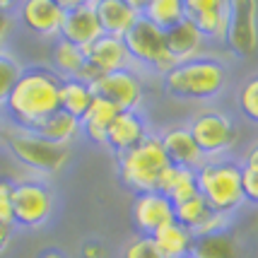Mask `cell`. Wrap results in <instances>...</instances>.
<instances>
[{
	"label": "cell",
	"mask_w": 258,
	"mask_h": 258,
	"mask_svg": "<svg viewBox=\"0 0 258 258\" xmlns=\"http://www.w3.org/2000/svg\"><path fill=\"white\" fill-rule=\"evenodd\" d=\"M60 82L63 80L46 66L22 68L3 106L15 128L32 131L46 116L56 113L60 109Z\"/></svg>",
	"instance_id": "obj_1"
},
{
	"label": "cell",
	"mask_w": 258,
	"mask_h": 258,
	"mask_svg": "<svg viewBox=\"0 0 258 258\" xmlns=\"http://www.w3.org/2000/svg\"><path fill=\"white\" fill-rule=\"evenodd\" d=\"M164 92L174 99L208 101L215 99L227 85V68L222 60L203 56L196 60L176 63L162 78Z\"/></svg>",
	"instance_id": "obj_2"
},
{
	"label": "cell",
	"mask_w": 258,
	"mask_h": 258,
	"mask_svg": "<svg viewBox=\"0 0 258 258\" xmlns=\"http://www.w3.org/2000/svg\"><path fill=\"white\" fill-rule=\"evenodd\" d=\"M196 186L215 213L229 215L244 205L241 164L229 157H210L196 169Z\"/></svg>",
	"instance_id": "obj_3"
},
{
	"label": "cell",
	"mask_w": 258,
	"mask_h": 258,
	"mask_svg": "<svg viewBox=\"0 0 258 258\" xmlns=\"http://www.w3.org/2000/svg\"><path fill=\"white\" fill-rule=\"evenodd\" d=\"M116 167H118V179L123 181V186L131 188L135 196L157 191L159 176L169 167L159 133H150L133 150H128L123 155H116Z\"/></svg>",
	"instance_id": "obj_4"
},
{
	"label": "cell",
	"mask_w": 258,
	"mask_h": 258,
	"mask_svg": "<svg viewBox=\"0 0 258 258\" xmlns=\"http://www.w3.org/2000/svg\"><path fill=\"white\" fill-rule=\"evenodd\" d=\"M5 143H8L12 157L20 164L34 169V171H41V174H56L70 159V150L66 145H53L32 131L15 128L12 133H8Z\"/></svg>",
	"instance_id": "obj_5"
},
{
	"label": "cell",
	"mask_w": 258,
	"mask_h": 258,
	"mask_svg": "<svg viewBox=\"0 0 258 258\" xmlns=\"http://www.w3.org/2000/svg\"><path fill=\"white\" fill-rule=\"evenodd\" d=\"M188 131L205 159L225 157L227 150H232L239 140V128H236L234 118L217 109H208V111L193 116Z\"/></svg>",
	"instance_id": "obj_6"
},
{
	"label": "cell",
	"mask_w": 258,
	"mask_h": 258,
	"mask_svg": "<svg viewBox=\"0 0 258 258\" xmlns=\"http://www.w3.org/2000/svg\"><path fill=\"white\" fill-rule=\"evenodd\" d=\"M123 44L133 60L152 68L162 78L176 66L174 56L169 53V48H167L164 32L157 29L155 24H150L147 20H143V17H140V20L133 24V29L123 36Z\"/></svg>",
	"instance_id": "obj_7"
},
{
	"label": "cell",
	"mask_w": 258,
	"mask_h": 258,
	"mask_svg": "<svg viewBox=\"0 0 258 258\" xmlns=\"http://www.w3.org/2000/svg\"><path fill=\"white\" fill-rule=\"evenodd\" d=\"M12 222L24 229H36L53 213V193L44 181L24 179L12 186Z\"/></svg>",
	"instance_id": "obj_8"
},
{
	"label": "cell",
	"mask_w": 258,
	"mask_h": 258,
	"mask_svg": "<svg viewBox=\"0 0 258 258\" xmlns=\"http://www.w3.org/2000/svg\"><path fill=\"white\" fill-rule=\"evenodd\" d=\"M92 94L111 101L118 111H138L145 99V85L133 68L106 73L90 85Z\"/></svg>",
	"instance_id": "obj_9"
},
{
	"label": "cell",
	"mask_w": 258,
	"mask_h": 258,
	"mask_svg": "<svg viewBox=\"0 0 258 258\" xmlns=\"http://www.w3.org/2000/svg\"><path fill=\"white\" fill-rule=\"evenodd\" d=\"M227 48L239 58L258 53V3L239 0L229 3V29L225 39Z\"/></svg>",
	"instance_id": "obj_10"
},
{
	"label": "cell",
	"mask_w": 258,
	"mask_h": 258,
	"mask_svg": "<svg viewBox=\"0 0 258 258\" xmlns=\"http://www.w3.org/2000/svg\"><path fill=\"white\" fill-rule=\"evenodd\" d=\"M66 17L60 27V36L68 44H75L80 48H87L101 36V24L94 10V0H60Z\"/></svg>",
	"instance_id": "obj_11"
},
{
	"label": "cell",
	"mask_w": 258,
	"mask_h": 258,
	"mask_svg": "<svg viewBox=\"0 0 258 258\" xmlns=\"http://www.w3.org/2000/svg\"><path fill=\"white\" fill-rule=\"evenodd\" d=\"M183 17L208 39V44H225L227 29H229V3L183 0Z\"/></svg>",
	"instance_id": "obj_12"
},
{
	"label": "cell",
	"mask_w": 258,
	"mask_h": 258,
	"mask_svg": "<svg viewBox=\"0 0 258 258\" xmlns=\"http://www.w3.org/2000/svg\"><path fill=\"white\" fill-rule=\"evenodd\" d=\"M20 22L41 39H58L66 10L60 0H27L17 5Z\"/></svg>",
	"instance_id": "obj_13"
},
{
	"label": "cell",
	"mask_w": 258,
	"mask_h": 258,
	"mask_svg": "<svg viewBox=\"0 0 258 258\" xmlns=\"http://www.w3.org/2000/svg\"><path fill=\"white\" fill-rule=\"evenodd\" d=\"M133 225L143 236H152L157 229L174 222V205L159 191L138 193L133 198Z\"/></svg>",
	"instance_id": "obj_14"
},
{
	"label": "cell",
	"mask_w": 258,
	"mask_h": 258,
	"mask_svg": "<svg viewBox=\"0 0 258 258\" xmlns=\"http://www.w3.org/2000/svg\"><path fill=\"white\" fill-rule=\"evenodd\" d=\"M82 51H85L87 66L94 68L99 75L133 68V58H131L128 48H125L123 39H118V36H106V34H101L94 44H90L87 48H82Z\"/></svg>",
	"instance_id": "obj_15"
},
{
	"label": "cell",
	"mask_w": 258,
	"mask_h": 258,
	"mask_svg": "<svg viewBox=\"0 0 258 258\" xmlns=\"http://www.w3.org/2000/svg\"><path fill=\"white\" fill-rule=\"evenodd\" d=\"M101 34L123 39L140 20V0H94Z\"/></svg>",
	"instance_id": "obj_16"
},
{
	"label": "cell",
	"mask_w": 258,
	"mask_h": 258,
	"mask_svg": "<svg viewBox=\"0 0 258 258\" xmlns=\"http://www.w3.org/2000/svg\"><path fill=\"white\" fill-rule=\"evenodd\" d=\"M159 140H162V147H164L169 164H174V167H183L196 171L205 162L203 152L198 150L191 131H188V125H171V128H167L164 133L159 135Z\"/></svg>",
	"instance_id": "obj_17"
},
{
	"label": "cell",
	"mask_w": 258,
	"mask_h": 258,
	"mask_svg": "<svg viewBox=\"0 0 258 258\" xmlns=\"http://www.w3.org/2000/svg\"><path fill=\"white\" fill-rule=\"evenodd\" d=\"M150 131H147L145 118L138 111H121L106 128V147H111L116 155H123L135 145H140L145 140Z\"/></svg>",
	"instance_id": "obj_18"
},
{
	"label": "cell",
	"mask_w": 258,
	"mask_h": 258,
	"mask_svg": "<svg viewBox=\"0 0 258 258\" xmlns=\"http://www.w3.org/2000/svg\"><path fill=\"white\" fill-rule=\"evenodd\" d=\"M167 39V48L169 53L174 56L176 63H186V60H196V58L208 56V39L203 36L188 20H181L179 24H174L171 29L164 32Z\"/></svg>",
	"instance_id": "obj_19"
},
{
	"label": "cell",
	"mask_w": 258,
	"mask_h": 258,
	"mask_svg": "<svg viewBox=\"0 0 258 258\" xmlns=\"http://www.w3.org/2000/svg\"><path fill=\"white\" fill-rule=\"evenodd\" d=\"M118 113L121 111L113 106L111 101L101 99V97H94L90 104V109H87V113L80 118V133L87 135L90 143L106 145V128L111 125V121Z\"/></svg>",
	"instance_id": "obj_20"
},
{
	"label": "cell",
	"mask_w": 258,
	"mask_h": 258,
	"mask_svg": "<svg viewBox=\"0 0 258 258\" xmlns=\"http://www.w3.org/2000/svg\"><path fill=\"white\" fill-rule=\"evenodd\" d=\"M157 191L171 201V205H179V203L188 201L198 193V186H196V171L183 167H174L169 164L162 176L157 181Z\"/></svg>",
	"instance_id": "obj_21"
},
{
	"label": "cell",
	"mask_w": 258,
	"mask_h": 258,
	"mask_svg": "<svg viewBox=\"0 0 258 258\" xmlns=\"http://www.w3.org/2000/svg\"><path fill=\"white\" fill-rule=\"evenodd\" d=\"M32 133H36L39 138H44V140L53 143V145L68 147L80 135V121L75 116H70V113L58 109L56 113L46 116L44 121H39V123L34 125Z\"/></svg>",
	"instance_id": "obj_22"
},
{
	"label": "cell",
	"mask_w": 258,
	"mask_h": 258,
	"mask_svg": "<svg viewBox=\"0 0 258 258\" xmlns=\"http://www.w3.org/2000/svg\"><path fill=\"white\" fill-rule=\"evenodd\" d=\"M152 239H155V244H157V248L162 251L164 258L191 256L193 241H196V236H193L186 227H181L179 222L164 225L162 229H157V232L152 234Z\"/></svg>",
	"instance_id": "obj_23"
},
{
	"label": "cell",
	"mask_w": 258,
	"mask_h": 258,
	"mask_svg": "<svg viewBox=\"0 0 258 258\" xmlns=\"http://www.w3.org/2000/svg\"><path fill=\"white\" fill-rule=\"evenodd\" d=\"M85 51L75 44H68L63 39L53 41L51 48V70L56 73L60 80H73L80 78V73L85 70Z\"/></svg>",
	"instance_id": "obj_24"
},
{
	"label": "cell",
	"mask_w": 258,
	"mask_h": 258,
	"mask_svg": "<svg viewBox=\"0 0 258 258\" xmlns=\"http://www.w3.org/2000/svg\"><path fill=\"white\" fill-rule=\"evenodd\" d=\"M191 258H241V246L232 232L196 236Z\"/></svg>",
	"instance_id": "obj_25"
},
{
	"label": "cell",
	"mask_w": 258,
	"mask_h": 258,
	"mask_svg": "<svg viewBox=\"0 0 258 258\" xmlns=\"http://www.w3.org/2000/svg\"><path fill=\"white\" fill-rule=\"evenodd\" d=\"M140 17L155 24L157 29L167 32L174 24H179L183 17V0H147L140 3Z\"/></svg>",
	"instance_id": "obj_26"
},
{
	"label": "cell",
	"mask_w": 258,
	"mask_h": 258,
	"mask_svg": "<svg viewBox=\"0 0 258 258\" xmlns=\"http://www.w3.org/2000/svg\"><path fill=\"white\" fill-rule=\"evenodd\" d=\"M92 99H94L92 87L85 80L73 78V80H63L60 82V111L75 116L78 121L87 113Z\"/></svg>",
	"instance_id": "obj_27"
},
{
	"label": "cell",
	"mask_w": 258,
	"mask_h": 258,
	"mask_svg": "<svg viewBox=\"0 0 258 258\" xmlns=\"http://www.w3.org/2000/svg\"><path fill=\"white\" fill-rule=\"evenodd\" d=\"M210 213H213V208L205 203V198H203L201 193H196L193 198L174 205V222H179L181 227H186L193 234V232L208 220Z\"/></svg>",
	"instance_id": "obj_28"
},
{
	"label": "cell",
	"mask_w": 258,
	"mask_h": 258,
	"mask_svg": "<svg viewBox=\"0 0 258 258\" xmlns=\"http://www.w3.org/2000/svg\"><path fill=\"white\" fill-rule=\"evenodd\" d=\"M20 73H22L20 60L3 48V51H0V109L5 106L8 94H10V90L15 87V82H17V78H20Z\"/></svg>",
	"instance_id": "obj_29"
},
{
	"label": "cell",
	"mask_w": 258,
	"mask_h": 258,
	"mask_svg": "<svg viewBox=\"0 0 258 258\" xmlns=\"http://www.w3.org/2000/svg\"><path fill=\"white\" fill-rule=\"evenodd\" d=\"M236 104H239V111L246 116L248 121L258 123V75L248 78L241 90L236 94Z\"/></svg>",
	"instance_id": "obj_30"
},
{
	"label": "cell",
	"mask_w": 258,
	"mask_h": 258,
	"mask_svg": "<svg viewBox=\"0 0 258 258\" xmlns=\"http://www.w3.org/2000/svg\"><path fill=\"white\" fill-rule=\"evenodd\" d=\"M123 258H164V256H162V251L157 248L152 236L138 234L133 241L125 246Z\"/></svg>",
	"instance_id": "obj_31"
},
{
	"label": "cell",
	"mask_w": 258,
	"mask_h": 258,
	"mask_svg": "<svg viewBox=\"0 0 258 258\" xmlns=\"http://www.w3.org/2000/svg\"><path fill=\"white\" fill-rule=\"evenodd\" d=\"M241 193H244V203H253L258 205V164H241Z\"/></svg>",
	"instance_id": "obj_32"
},
{
	"label": "cell",
	"mask_w": 258,
	"mask_h": 258,
	"mask_svg": "<svg viewBox=\"0 0 258 258\" xmlns=\"http://www.w3.org/2000/svg\"><path fill=\"white\" fill-rule=\"evenodd\" d=\"M220 232H229V215H222V213H210L208 220L203 222L193 236H208V234H220Z\"/></svg>",
	"instance_id": "obj_33"
},
{
	"label": "cell",
	"mask_w": 258,
	"mask_h": 258,
	"mask_svg": "<svg viewBox=\"0 0 258 258\" xmlns=\"http://www.w3.org/2000/svg\"><path fill=\"white\" fill-rule=\"evenodd\" d=\"M12 186H15L12 181L0 179V225L15 227V222H12V203H10Z\"/></svg>",
	"instance_id": "obj_34"
},
{
	"label": "cell",
	"mask_w": 258,
	"mask_h": 258,
	"mask_svg": "<svg viewBox=\"0 0 258 258\" xmlns=\"http://www.w3.org/2000/svg\"><path fill=\"white\" fill-rule=\"evenodd\" d=\"M12 3H0V51H3V44H5V39L10 36L12 32Z\"/></svg>",
	"instance_id": "obj_35"
},
{
	"label": "cell",
	"mask_w": 258,
	"mask_h": 258,
	"mask_svg": "<svg viewBox=\"0 0 258 258\" xmlns=\"http://www.w3.org/2000/svg\"><path fill=\"white\" fill-rule=\"evenodd\" d=\"M82 258H104V246L99 241H87L82 246Z\"/></svg>",
	"instance_id": "obj_36"
},
{
	"label": "cell",
	"mask_w": 258,
	"mask_h": 258,
	"mask_svg": "<svg viewBox=\"0 0 258 258\" xmlns=\"http://www.w3.org/2000/svg\"><path fill=\"white\" fill-rule=\"evenodd\" d=\"M12 239V227L10 225H0V251L10 244Z\"/></svg>",
	"instance_id": "obj_37"
},
{
	"label": "cell",
	"mask_w": 258,
	"mask_h": 258,
	"mask_svg": "<svg viewBox=\"0 0 258 258\" xmlns=\"http://www.w3.org/2000/svg\"><path fill=\"white\" fill-rule=\"evenodd\" d=\"M39 258H68V256L63 251H58V248H46V251H41Z\"/></svg>",
	"instance_id": "obj_38"
},
{
	"label": "cell",
	"mask_w": 258,
	"mask_h": 258,
	"mask_svg": "<svg viewBox=\"0 0 258 258\" xmlns=\"http://www.w3.org/2000/svg\"><path fill=\"white\" fill-rule=\"evenodd\" d=\"M246 162L248 164H258V145L251 147V152L246 155Z\"/></svg>",
	"instance_id": "obj_39"
},
{
	"label": "cell",
	"mask_w": 258,
	"mask_h": 258,
	"mask_svg": "<svg viewBox=\"0 0 258 258\" xmlns=\"http://www.w3.org/2000/svg\"><path fill=\"white\" fill-rule=\"evenodd\" d=\"M0 140H3V128H0Z\"/></svg>",
	"instance_id": "obj_40"
},
{
	"label": "cell",
	"mask_w": 258,
	"mask_h": 258,
	"mask_svg": "<svg viewBox=\"0 0 258 258\" xmlns=\"http://www.w3.org/2000/svg\"><path fill=\"white\" fill-rule=\"evenodd\" d=\"M183 258H191V256H183Z\"/></svg>",
	"instance_id": "obj_41"
}]
</instances>
